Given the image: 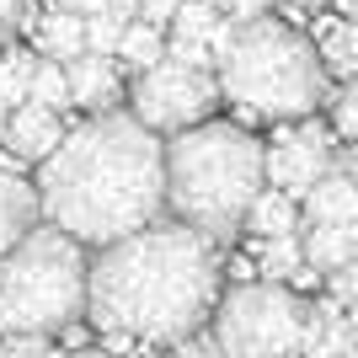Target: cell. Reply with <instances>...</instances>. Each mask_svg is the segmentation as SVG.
Segmentation results:
<instances>
[{
  "label": "cell",
  "mask_w": 358,
  "mask_h": 358,
  "mask_svg": "<svg viewBox=\"0 0 358 358\" xmlns=\"http://www.w3.org/2000/svg\"><path fill=\"white\" fill-rule=\"evenodd\" d=\"M38 220H43V203H38V182L16 177V171H0V257L11 252V246L27 236Z\"/></svg>",
  "instance_id": "12"
},
{
  "label": "cell",
  "mask_w": 358,
  "mask_h": 358,
  "mask_svg": "<svg viewBox=\"0 0 358 358\" xmlns=\"http://www.w3.org/2000/svg\"><path fill=\"white\" fill-rule=\"evenodd\" d=\"M91 257L59 224H32L0 257V331L6 337H48L86 315Z\"/></svg>",
  "instance_id": "5"
},
{
  "label": "cell",
  "mask_w": 358,
  "mask_h": 358,
  "mask_svg": "<svg viewBox=\"0 0 358 358\" xmlns=\"http://www.w3.org/2000/svg\"><path fill=\"white\" fill-rule=\"evenodd\" d=\"M0 358H54L43 337H6L0 343Z\"/></svg>",
  "instance_id": "28"
},
{
  "label": "cell",
  "mask_w": 358,
  "mask_h": 358,
  "mask_svg": "<svg viewBox=\"0 0 358 358\" xmlns=\"http://www.w3.org/2000/svg\"><path fill=\"white\" fill-rule=\"evenodd\" d=\"M246 230H252L257 241H268V236H294V230H299V198H289L284 187H262V193H257V203L246 209Z\"/></svg>",
  "instance_id": "16"
},
{
  "label": "cell",
  "mask_w": 358,
  "mask_h": 358,
  "mask_svg": "<svg viewBox=\"0 0 358 358\" xmlns=\"http://www.w3.org/2000/svg\"><path fill=\"white\" fill-rule=\"evenodd\" d=\"M305 262L315 273H337L348 262H358V220L343 224H310L305 230Z\"/></svg>",
  "instance_id": "14"
},
{
  "label": "cell",
  "mask_w": 358,
  "mask_h": 358,
  "mask_svg": "<svg viewBox=\"0 0 358 358\" xmlns=\"http://www.w3.org/2000/svg\"><path fill=\"white\" fill-rule=\"evenodd\" d=\"M305 203V224H343V220H358V187L348 177V166H331L327 177L315 182L310 193L299 198Z\"/></svg>",
  "instance_id": "13"
},
{
  "label": "cell",
  "mask_w": 358,
  "mask_h": 358,
  "mask_svg": "<svg viewBox=\"0 0 358 358\" xmlns=\"http://www.w3.org/2000/svg\"><path fill=\"white\" fill-rule=\"evenodd\" d=\"M331 134L348 139V145L358 139V80H348V86L331 96Z\"/></svg>",
  "instance_id": "24"
},
{
  "label": "cell",
  "mask_w": 358,
  "mask_h": 358,
  "mask_svg": "<svg viewBox=\"0 0 358 358\" xmlns=\"http://www.w3.org/2000/svg\"><path fill=\"white\" fill-rule=\"evenodd\" d=\"M343 166H348V177H353V187H358V139H353V150H348V161H343Z\"/></svg>",
  "instance_id": "35"
},
{
  "label": "cell",
  "mask_w": 358,
  "mask_h": 358,
  "mask_svg": "<svg viewBox=\"0 0 358 358\" xmlns=\"http://www.w3.org/2000/svg\"><path fill=\"white\" fill-rule=\"evenodd\" d=\"M220 16H224V11H220V6H209V0H182L166 32H182V38H198V43H209L214 27H220Z\"/></svg>",
  "instance_id": "22"
},
{
  "label": "cell",
  "mask_w": 358,
  "mask_h": 358,
  "mask_svg": "<svg viewBox=\"0 0 358 358\" xmlns=\"http://www.w3.org/2000/svg\"><path fill=\"white\" fill-rule=\"evenodd\" d=\"M305 241L299 236H268L257 246V273L268 278V284H289V278H305Z\"/></svg>",
  "instance_id": "17"
},
{
  "label": "cell",
  "mask_w": 358,
  "mask_h": 358,
  "mask_svg": "<svg viewBox=\"0 0 358 358\" xmlns=\"http://www.w3.org/2000/svg\"><path fill=\"white\" fill-rule=\"evenodd\" d=\"M64 11H80V16H96V11H107V0H59Z\"/></svg>",
  "instance_id": "32"
},
{
  "label": "cell",
  "mask_w": 358,
  "mask_h": 358,
  "mask_svg": "<svg viewBox=\"0 0 358 358\" xmlns=\"http://www.w3.org/2000/svg\"><path fill=\"white\" fill-rule=\"evenodd\" d=\"M337 11H343V22H358V0H331Z\"/></svg>",
  "instance_id": "34"
},
{
  "label": "cell",
  "mask_w": 358,
  "mask_h": 358,
  "mask_svg": "<svg viewBox=\"0 0 358 358\" xmlns=\"http://www.w3.org/2000/svg\"><path fill=\"white\" fill-rule=\"evenodd\" d=\"M171 358H224L220 353V343H214V337H182V343H171Z\"/></svg>",
  "instance_id": "29"
},
{
  "label": "cell",
  "mask_w": 358,
  "mask_h": 358,
  "mask_svg": "<svg viewBox=\"0 0 358 358\" xmlns=\"http://www.w3.org/2000/svg\"><path fill=\"white\" fill-rule=\"evenodd\" d=\"M64 358H113V353H102V348H80V353H64Z\"/></svg>",
  "instance_id": "36"
},
{
  "label": "cell",
  "mask_w": 358,
  "mask_h": 358,
  "mask_svg": "<svg viewBox=\"0 0 358 358\" xmlns=\"http://www.w3.org/2000/svg\"><path fill=\"white\" fill-rule=\"evenodd\" d=\"M268 187V145L224 118H203L166 139V209L214 241H230Z\"/></svg>",
  "instance_id": "3"
},
{
  "label": "cell",
  "mask_w": 358,
  "mask_h": 358,
  "mask_svg": "<svg viewBox=\"0 0 358 358\" xmlns=\"http://www.w3.org/2000/svg\"><path fill=\"white\" fill-rule=\"evenodd\" d=\"M273 0H220V11L224 16H236V22H252V16H262Z\"/></svg>",
  "instance_id": "31"
},
{
  "label": "cell",
  "mask_w": 358,
  "mask_h": 358,
  "mask_svg": "<svg viewBox=\"0 0 358 358\" xmlns=\"http://www.w3.org/2000/svg\"><path fill=\"white\" fill-rule=\"evenodd\" d=\"M118 59L123 64H134V70H150V64H161L166 59V27H150V22H129L118 38Z\"/></svg>",
  "instance_id": "18"
},
{
  "label": "cell",
  "mask_w": 358,
  "mask_h": 358,
  "mask_svg": "<svg viewBox=\"0 0 358 358\" xmlns=\"http://www.w3.org/2000/svg\"><path fill=\"white\" fill-rule=\"evenodd\" d=\"M331 134L310 118H294V129H278L268 145V187H284L289 198H305L331 171Z\"/></svg>",
  "instance_id": "8"
},
{
  "label": "cell",
  "mask_w": 358,
  "mask_h": 358,
  "mask_svg": "<svg viewBox=\"0 0 358 358\" xmlns=\"http://www.w3.org/2000/svg\"><path fill=\"white\" fill-rule=\"evenodd\" d=\"M32 70H38V59H32L27 48H0V102L6 107H22L27 102V86H32Z\"/></svg>",
  "instance_id": "19"
},
{
  "label": "cell",
  "mask_w": 358,
  "mask_h": 358,
  "mask_svg": "<svg viewBox=\"0 0 358 358\" xmlns=\"http://www.w3.org/2000/svg\"><path fill=\"white\" fill-rule=\"evenodd\" d=\"M327 278H331V299H343L348 310L358 315V262H348V268L327 273Z\"/></svg>",
  "instance_id": "26"
},
{
  "label": "cell",
  "mask_w": 358,
  "mask_h": 358,
  "mask_svg": "<svg viewBox=\"0 0 358 358\" xmlns=\"http://www.w3.org/2000/svg\"><path fill=\"white\" fill-rule=\"evenodd\" d=\"M107 11L118 16V22H134V16H139V0H107Z\"/></svg>",
  "instance_id": "33"
},
{
  "label": "cell",
  "mask_w": 358,
  "mask_h": 358,
  "mask_svg": "<svg viewBox=\"0 0 358 358\" xmlns=\"http://www.w3.org/2000/svg\"><path fill=\"white\" fill-rule=\"evenodd\" d=\"M310 305L289 284H236L214 305V343L224 358H299Z\"/></svg>",
  "instance_id": "6"
},
{
  "label": "cell",
  "mask_w": 358,
  "mask_h": 358,
  "mask_svg": "<svg viewBox=\"0 0 358 358\" xmlns=\"http://www.w3.org/2000/svg\"><path fill=\"white\" fill-rule=\"evenodd\" d=\"M209 6H220V0H209Z\"/></svg>",
  "instance_id": "39"
},
{
  "label": "cell",
  "mask_w": 358,
  "mask_h": 358,
  "mask_svg": "<svg viewBox=\"0 0 358 358\" xmlns=\"http://www.w3.org/2000/svg\"><path fill=\"white\" fill-rule=\"evenodd\" d=\"M123 27H129V22H118L113 11L86 16V48H91V54H113V59H118V38H123Z\"/></svg>",
  "instance_id": "23"
},
{
  "label": "cell",
  "mask_w": 358,
  "mask_h": 358,
  "mask_svg": "<svg viewBox=\"0 0 358 358\" xmlns=\"http://www.w3.org/2000/svg\"><path fill=\"white\" fill-rule=\"evenodd\" d=\"M166 59L171 64H187V70H209V43H198V38H182V32H166Z\"/></svg>",
  "instance_id": "25"
},
{
  "label": "cell",
  "mask_w": 358,
  "mask_h": 358,
  "mask_svg": "<svg viewBox=\"0 0 358 358\" xmlns=\"http://www.w3.org/2000/svg\"><path fill=\"white\" fill-rule=\"evenodd\" d=\"M220 96H224L220 75L187 70V64H171V59L150 64L129 80V113L155 134H182V129L203 123Z\"/></svg>",
  "instance_id": "7"
},
{
  "label": "cell",
  "mask_w": 358,
  "mask_h": 358,
  "mask_svg": "<svg viewBox=\"0 0 358 358\" xmlns=\"http://www.w3.org/2000/svg\"><path fill=\"white\" fill-rule=\"evenodd\" d=\"M38 48H43V59H59V64L80 59V54H86V16L54 6V11L38 22Z\"/></svg>",
  "instance_id": "15"
},
{
  "label": "cell",
  "mask_w": 358,
  "mask_h": 358,
  "mask_svg": "<svg viewBox=\"0 0 358 358\" xmlns=\"http://www.w3.org/2000/svg\"><path fill=\"white\" fill-rule=\"evenodd\" d=\"M284 6H294V11H315V6H327V0H284Z\"/></svg>",
  "instance_id": "37"
},
{
  "label": "cell",
  "mask_w": 358,
  "mask_h": 358,
  "mask_svg": "<svg viewBox=\"0 0 358 358\" xmlns=\"http://www.w3.org/2000/svg\"><path fill=\"white\" fill-rule=\"evenodd\" d=\"M220 241L182 220H155L96 246L86 278V315L113 343H182L214 321Z\"/></svg>",
  "instance_id": "1"
},
{
  "label": "cell",
  "mask_w": 358,
  "mask_h": 358,
  "mask_svg": "<svg viewBox=\"0 0 358 358\" xmlns=\"http://www.w3.org/2000/svg\"><path fill=\"white\" fill-rule=\"evenodd\" d=\"M6 118H11V107H6V102H0V134H6Z\"/></svg>",
  "instance_id": "38"
},
{
  "label": "cell",
  "mask_w": 358,
  "mask_h": 358,
  "mask_svg": "<svg viewBox=\"0 0 358 358\" xmlns=\"http://www.w3.org/2000/svg\"><path fill=\"white\" fill-rule=\"evenodd\" d=\"M22 22H27V0H0V48L22 32Z\"/></svg>",
  "instance_id": "27"
},
{
  "label": "cell",
  "mask_w": 358,
  "mask_h": 358,
  "mask_svg": "<svg viewBox=\"0 0 358 358\" xmlns=\"http://www.w3.org/2000/svg\"><path fill=\"white\" fill-rule=\"evenodd\" d=\"M43 220L80 246H113L166 214V145L134 113H91L38 166Z\"/></svg>",
  "instance_id": "2"
},
{
  "label": "cell",
  "mask_w": 358,
  "mask_h": 358,
  "mask_svg": "<svg viewBox=\"0 0 358 358\" xmlns=\"http://www.w3.org/2000/svg\"><path fill=\"white\" fill-rule=\"evenodd\" d=\"M70 75V102L75 107H91V113H107L118 107V91H123V75H118V59L113 54H80V59L64 64Z\"/></svg>",
  "instance_id": "11"
},
{
  "label": "cell",
  "mask_w": 358,
  "mask_h": 358,
  "mask_svg": "<svg viewBox=\"0 0 358 358\" xmlns=\"http://www.w3.org/2000/svg\"><path fill=\"white\" fill-rule=\"evenodd\" d=\"M70 134L59 118V107H43V102H22L11 107V118H6V134H0V145L11 150L16 161L27 166H43L54 150H59V139Z\"/></svg>",
  "instance_id": "9"
},
{
  "label": "cell",
  "mask_w": 358,
  "mask_h": 358,
  "mask_svg": "<svg viewBox=\"0 0 358 358\" xmlns=\"http://www.w3.org/2000/svg\"><path fill=\"white\" fill-rule=\"evenodd\" d=\"M177 6H182V0H139V22H150V27H171Z\"/></svg>",
  "instance_id": "30"
},
{
  "label": "cell",
  "mask_w": 358,
  "mask_h": 358,
  "mask_svg": "<svg viewBox=\"0 0 358 358\" xmlns=\"http://www.w3.org/2000/svg\"><path fill=\"white\" fill-rule=\"evenodd\" d=\"M27 102H43V107H75L70 102V75H64L59 59H38V70H32V86H27Z\"/></svg>",
  "instance_id": "21"
},
{
  "label": "cell",
  "mask_w": 358,
  "mask_h": 358,
  "mask_svg": "<svg viewBox=\"0 0 358 358\" xmlns=\"http://www.w3.org/2000/svg\"><path fill=\"white\" fill-rule=\"evenodd\" d=\"M321 59H327V70L358 80V22H337V27H327V38H321Z\"/></svg>",
  "instance_id": "20"
},
{
  "label": "cell",
  "mask_w": 358,
  "mask_h": 358,
  "mask_svg": "<svg viewBox=\"0 0 358 358\" xmlns=\"http://www.w3.org/2000/svg\"><path fill=\"white\" fill-rule=\"evenodd\" d=\"M299 358H358V315L343 299H315Z\"/></svg>",
  "instance_id": "10"
},
{
  "label": "cell",
  "mask_w": 358,
  "mask_h": 358,
  "mask_svg": "<svg viewBox=\"0 0 358 358\" xmlns=\"http://www.w3.org/2000/svg\"><path fill=\"white\" fill-rule=\"evenodd\" d=\"M214 64H220V91L252 118L294 123L310 118L321 102H331L321 48L268 11L252 22H236V38Z\"/></svg>",
  "instance_id": "4"
}]
</instances>
